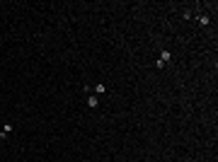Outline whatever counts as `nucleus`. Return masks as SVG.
Returning a JSON list of instances; mask_svg holds the SVG:
<instances>
[{"mask_svg":"<svg viewBox=\"0 0 218 162\" xmlns=\"http://www.w3.org/2000/svg\"><path fill=\"white\" fill-rule=\"evenodd\" d=\"M97 104H99V102H97V97H94V95H90V97H87V106H90V109H97Z\"/></svg>","mask_w":218,"mask_h":162,"instance_id":"f257e3e1","label":"nucleus"},{"mask_svg":"<svg viewBox=\"0 0 218 162\" xmlns=\"http://www.w3.org/2000/svg\"><path fill=\"white\" fill-rule=\"evenodd\" d=\"M12 133V124H5L2 126V133H0V138H5V135H10Z\"/></svg>","mask_w":218,"mask_h":162,"instance_id":"f03ea898","label":"nucleus"},{"mask_svg":"<svg viewBox=\"0 0 218 162\" xmlns=\"http://www.w3.org/2000/svg\"><path fill=\"white\" fill-rule=\"evenodd\" d=\"M170 58H172V53H170V51H162V56H160V61H165V63H167Z\"/></svg>","mask_w":218,"mask_h":162,"instance_id":"7ed1b4c3","label":"nucleus"},{"mask_svg":"<svg viewBox=\"0 0 218 162\" xmlns=\"http://www.w3.org/2000/svg\"><path fill=\"white\" fill-rule=\"evenodd\" d=\"M94 92H97V95H104L107 87H104V85H94Z\"/></svg>","mask_w":218,"mask_h":162,"instance_id":"20e7f679","label":"nucleus"},{"mask_svg":"<svg viewBox=\"0 0 218 162\" xmlns=\"http://www.w3.org/2000/svg\"><path fill=\"white\" fill-rule=\"evenodd\" d=\"M165 65H167V63H165V61H160V58H157V61H155V68H160V70H162Z\"/></svg>","mask_w":218,"mask_h":162,"instance_id":"39448f33","label":"nucleus"}]
</instances>
